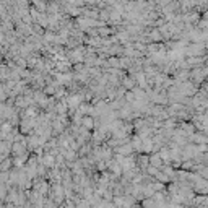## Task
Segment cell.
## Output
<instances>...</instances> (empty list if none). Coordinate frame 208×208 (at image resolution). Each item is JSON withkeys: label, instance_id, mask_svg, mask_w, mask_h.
I'll list each match as a JSON object with an SVG mask.
<instances>
[{"label": "cell", "instance_id": "6da1fadb", "mask_svg": "<svg viewBox=\"0 0 208 208\" xmlns=\"http://www.w3.org/2000/svg\"><path fill=\"white\" fill-rule=\"evenodd\" d=\"M83 124H85V127H93V120H91L90 117H85V119H83Z\"/></svg>", "mask_w": 208, "mask_h": 208}, {"label": "cell", "instance_id": "3957f363", "mask_svg": "<svg viewBox=\"0 0 208 208\" xmlns=\"http://www.w3.org/2000/svg\"><path fill=\"white\" fill-rule=\"evenodd\" d=\"M151 163H153V164H159V163H161V161H159V154L151 156Z\"/></svg>", "mask_w": 208, "mask_h": 208}, {"label": "cell", "instance_id": "7a4b0ae2", "mask_svg": "<svg viewBox=\"0 0 208 208\" xmlns=\"http://www.w3.org/2000/svg\"><path fill=\"white\" fill-rule=\"evenodd\" d=\"M77 103L80 104V98H78V96H72V98H70V104H73V106H77Z\"/></svg>", "mask_w": 208, "mask_h": 208}, {"label": "cell", "instance_id": "277c9868", "mask_svg": "<svg viewBox=\"0 0 208 208\" xmlns=\"http://www.w3.org/2000/svg\"><path fill=\"white\" fill-rule=\"evenodd\" d=\"M151 37H153L154 41H159V39H161V36H159V33H156V31H153V33H151Z\"/></svg>", "mask_w": 208, "mask_h": 208}]
</instances>
